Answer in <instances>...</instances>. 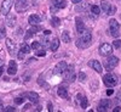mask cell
Listing matches in <instances>:
<instances>
[{"label":"cell","instance_id":"d6986e66","mask_svg":"<svg viewBox=\"0 0 121 112\" xmlns=\"http://www.w3.org/2000/svg\"><path fill=\"white\" fill-rule=\"evenodd\" d=\"M57 94L59 97H63V99H67L68 97V90L65 87H59L58 90H57Z\"/></svg>","mask_w":121,"mask_h":112},{"label":"cell","instance_id":"f546056e","mask_svg":"<svg viewBox=\"0 0 121 112\" xmlns=\"http://www.w3.org/2000/svg\"><path fill=\"white\" fill-rule=\"evenodd\" d=\"M99 105H103V106H105V107L108 108V107L110 106V101H109V100H107V99H103V100H100Z\"/></svg>","mask_w":121,"mask_h":112},{"label":"cell","instance_id":"d6a6232c","mask_svg":"<svg viewBox=\"0 0 121 112\" xmlns=\"http://www.w3.org/2000/svg\"><path fill=\"white\" fill-rule=\"evenodd\" d=\"M115 12H116V7H115V6H110V9L107 11V15H110V16H112V15H114Z\"/></svg>","mask_w":121,"mask_h":112},{"label":"cell","instance_id":"8fae6325","mask_svg":"<svg viewBox=\"0 0 121 112\" xmlns=\"http://www.w3.org/2000/svg\"><path fill=\"white\" fill-rule=\"evenodd\" d=\"M67 80H69L70 83H73L74 80H75V78H76V76L74 74V66H70V67H67Z\"/></svg>","mask_w":121,"mask_h":112},{"label":"cell","instance_id":"ffe728a7","mask_svg":"<svg viewBox=\"0 0 121 112\" xmlns=\"http://www.w3.org/2000/svg\"><path fill=\"white\" fill-rule=\"evenodd\" d=\"M16 16L15 15H10V16H7V18H6V24L9 26V27H13L15 24H16Z\"/></svg>","mask_w":121,"mask_h":112},{"label":"cell","instance_id":"681fc988","mask_svg":"<svg viewBox=\"0 0 121 112\" xmlns=\"http://www.w3.org/2000/svg\"><path fill=\"white\" fill-rule=\"evenodd\" d=\"M1 105H3V100H1V99H0V106H1Z\"/></svg>","mask_w":121,"mask_h":112},{"label":"cell","instance_id":"9c48e42d","mask_svg":"<svg viewBox=\"0 0 121 112\" xmlns=\"http://www.w3.org/2000/svg\"><path fill=\"white\" fill-rule=\"evenodd\" d=\"M88 66H90L91 68H93L96 72H98V73H102V71H103L102 65H100V62H99V61H97V60L90 61V62H88Z\"/></svg>","mask_w":121,"mask_h":112},{"label":"cell","instance_id":"c3c4849f","mask_svg":"<svg viewBox=\"0 0 121 112\" xmlns=\"http://www.w3.org/2000/svg\"><path fill=\"white\" fill-rule=\"evenodd\" d=\"M3 63H4V60H1V58H0V66H1Z\"/></svg>","mask_w":121,"mask_h":112},{"label":"cell","instance_id":"5bb4252c","mask_svg":"<svg viewBox=\"0 0 121 112\" xmlns=\"http://www.w3.org/2000/svg\"><path fill=\"white\" fill-rule=\"evenodd\" d=\"M76 100H78V102L80 104V106H81L82 108H86L87 105H88V101H87V97L82 94H78L76 95Z\"/></svg>","mask_w":121,"mask_h":112},{"label":"cell","instance_id":"ab89813d","mask_svg":"<svg viewBox=\"0 0 121 112\" xmlns=\"http://www.w3.org/2000/svg\"><path fill=\"white\" fill-rule=\"evenodd\" d=\"M43 45H44V46H50V45H51V42H50L48 39H44V42H43Z\"/></svg>","mask_w":121,"mask_h":112},{"label":"cell","instance_id":"ee69618b","mask_svg":"<svg viewBox=\"0 0 121 112\" xmlns=\"http://www.w3.org/2000/svg\"><path fill=\"white\" fill-rule=\"evenodd\" d=\"M120 111H121V107H120V106H117V107H115V108H114V111H113V112H120Z\"/></svg>","mask_w":121,"mask_h":112},{"label":"cell","instance_id":"30bf717a","mask_svg":"<svg viewBox=\"0 0 121 112\" xmlns=\"http://www.w3.org/2000/svg\"><path fill=\"white\" fill-rule=\"evenodd\" d=\"M6 48H7V51H9V54L11 55V56H13L15 54H16V45H15V43L12 42V39H6Z\"/></svg>","mask_w":121,"mask_h":112},{"label":"cell","instance_id":"52a82bcc","mask_svg":"<svg viewBox=\"0 0 121 112\" xmlns=\"http://www.w3.org/2000/svg\"><path fill=\"white\" fill-rule=\"evenodd\" d=\"M27 5H28V0H17L15 4V9L17 12H23L26 11Z\"/></svg>","mask_w":121,"mask_h":112},{"label":"cell","instance_id":"7bdbcfd3","mask_svg":"<svg viewBox=\"0 0 121 112\" xmlns=\"http://www.w3.org/2000/svg\"><path fill=\"white\" fill-rule=\"evenodd\" d=\"M113 93H114V90H113V89H108V90H107V95H108V96L113 95Z\"/></svg>","mask_w":121,"mask_h":112},{"label":"cell","instance_id":"d590c367","mask_svg":"<svg viewBox=\"0 0 121 112\" xmlns=\"http://www.w3.org/2000/svg\"><path fill=\"white\" fill-rule=\"evenodd\" d=\"M4 112H16V108L12 107V106H7L4 108Z\"/></svg>","mask_w":121,"mask_h":112},{"label":"cell","instance_id":"9a60e30c","mask_svg":"<svg viewBox=\"0 0 121 112\" xmlns=\"http://www.w3.org/2000/svg\"><path fill=\"white\" fill-rule=\"evenodd\" d=\"M7 72H9V74H11V76H15V74L17 73V63H16V61L11 60V61L9 62Z\"/></svg>","mask_w":121,"mask_h":112},{"label":"cell","instance_id":"d4e9b609","mask_svg":"<svg viewBox=\"0 0 121 112\" xmlns=\"http://www.w3.org/2000/svg\"><path fill=\"white\" fill-rule=\"evenodd\" d=\"M90 10H91V12L95 14V15H99L100 14V7L98 5H92Z\"/></svg>","mask_w":121,"mask_h":112},{"label":"cell","instance_id":"60d3db41","mask_svg":"<svg viewBox=\"0 0 121 112\" xmlns=\"http://www.w3.org/2000/svg\"><path fill=\"white\" fill-rule=\"evenodd\" d=\"M47 107H48V112H53V106H52L51 102H48V104H47Z\"/></svg>","mask_w":121,"mask_h":112},{"label":"cell","instance_id":"83f0119b","mask_svg":"<svg viewBox=\"0 0 121 112\" xmlns=\"http://www.w3.org/2000/svg\"><path fill=\"white\" fill-rule=\"evenodd\" d=\"M38 84H39V85H43V87H45V89H48V84L45 82V80H44L41 77H39V78H38Z\"/></svg>","mask_w":121,"mask_h":112},{"label":"cell","instance_id":"f6af8a7d","mask_svg":"<svg viewBox=\"0 0 121 112\" xmlns=\"http://www.w3.org/2000/svg\"><path fill=\"white\" fill-rule=\"evenodd\" d=\"M82 0H72V3H74V4H79V3H81Z\"/></svg>","mask_w":121,"mask_h":112},{"label":"cell","instance_id":"ba28073f","mask_svg":"<svg viewBox=\"0 0 121 112\" xmlns=\"http://www.w3.org/2000/svg\"><path fill=\"white\" fill-rule=\"evenodd\" d=\"M117 63H119V57H116V56H110L109 58H108V61H107V69L108 71H110V69H113L114 67H116L117 66Z\"/></svg>","mask_w":121,"mask_h":112},{"label":"cell","instance_id":"4fadbf2b","mask_svg":"<svg viewBox=\"0 0 121 112\" xmlns=\"http://www.w3.org/2000/svg\"><path fill=\"white\" fill-rule=\"evenodd\" d=\"M23 96H28L29 101L32 104H38L39 102V95L35 93V91H29V93H26Z\"/></svg>","mask_w":121,"mask_h":112},{"label":"cell","instance_id":"6da1fadb","mask_svg":"<svg viewBox=\"0 0 121 112\" xmlns=\"http://www.w3.org/2000/svg\"><path fill=\"white\" fill-rule=\"evenodd\" d=\"M91 44H92V34H91L90 30L85 29L82 33H80V37H79V39L76 40L75 45H76L79 49H86V48H88Z\"/></svg>","mask_w":121,"mask_h":112},{"label":"cell","instance_id":"8d00e7d4","mask_svg":"<svg viewBox=\"0 0 121 112\" xmlns=\"http://www.w3.org/2000/svg\"><path fill=\"white\" fill-rule=\"evenodd\" d=\"M35 55L36 56H45L46 55V51H45V50H36Z\"/></svg>","mask_w":121,"mask_h":112},{"label":"cell","instance_id":"e0dca14e","mask_svg":"<svg viewBox=\"0 0 121 112\" xmlns=\"http://www.w3.org/2000/svg\"><path fill=\"white\" fill-rule=\"evenodd\" d=\"M40 17L38 16V15H30L29 16V18H28V22H29V24L30 26H35V24H39L40 23Z\"/></svg>","mask_w":121,"mask_h":112},{"label":"cell","instance_id":"f35d334b","mask_svg":"<svg viewBox=\"0 0 121 112\" xmlns=\"http://www.w3.org/2000/svg\"><path fill=\"white\" fill-rule=\"evenodd\" d=\"M24 55H26V54H24L23 51H19V53L17 54V57H18L19 60H21V61H22V60H24Z\"/></svg>","mask_w":121,"mask_h":112},{"label":"cell","instance_id":"7dc6e473","mask_svg":"<svg viewBox=\"0 0 121 112\" xmlns=\"http://www.w3.org/2000/svg\"><path fill=\"white\" fill-rule=\"evenodd\" d=\"M44 33H45V34H46V35H48V34H50V33H51V30H45V32H44Z\"/></svg>","mask_w":121,"mask_h":112},{"label":"cell","instance_id":"8992f818","mask_svg":"<svg viewBox=\"0 0 121 112\" xmlns=\"http://www.w3.org/2000/svg\"><path fill=\"white\" fill-rule=\"evenodd\" d=\"M67 67H68V65H67L65 61H60V62H58V63L56 65L53 72H55V74H62V73L65 72Z\"/></svg>","mask_w":121,"mask_h":112},{"label":"cell","instance_id":"2e32d148","mask_svg":"<svg viewBox=\"0 0 121 112\" xmlns=\"http://www.w3.org/2000/svg\"><path fill=\"white\" fill-rule=\"evenodd\" d=\"M52 6H55L56 9H64L67 6V1L65 0H52Z\"/></svg>","mask_w":121,"mask_h":112},{"label":"cell","instance_id":"bcb514c9","mask_svg":"<svg viewBox=\"0 0 121 112\" xmlns=\"http://www.w3.org/2000/svg\"><path fill=\"white\" fill-rule=\"evenodd\" d=\"M3 71H4V67L0 66V77H1V74H3Z\"/></svg>","mask_w":121,"mask_h":112},{"label":"cell","instance_id":"7c38bea8","mask_svg":"<svg viewBox=\"0 0 121 112\" xmlns=\"http://www.w3.org/2000/svg\"><path fill=\"white\" fill-rule=\"evenodd\" d=\"M75 24H76V30H78L79 34L82 33L84 30L86 29L85 23H84V21H82V18H80V17H76V18H75Z\"/></svg>","mask_w":121,"mask_h":112},{"label":"cell","instance_id":"7402d4cb","mask_svg":"<svg viewBox=\"0 0 121 112\" xmlns=\"http://www.w3.org/2000/svg\"><path fill=\"white\" fill-rule=\"evenodd\" d=\"M110 6H112V5H110L107 0H102V1H100V10H104L105 12L110 9Z\"/></svg>","mask_w":121,"mask_h":112},{"label":"cell","instance_id":"4dcf8cb0","mask_svg":"<svg viewBox=\"0 0 121 112\" xmlns=\"http://www.w3.org/2000/svg\"><path fill=\"white\" fill-rule=\"evenodd\" d=\"M6 37V29H5V27H0V39H3V38H5Z\"/></svg>","mask_w":121,"mask_h":112},{"label":"cell","instance_id":"603a6c76","mask_svg":"<svg viewBox=\"0 0 121 112\" xmlns=\"http://www.w3.org/2000/svg\"><path fill=\"white\" fill-rule=\"evenodd\" d=\"M40 30H41V28H40L38 24H35V26H30V28L28 29V32L32 33V34H35V33L40 32Z\"/></svg>","mask_w":121,"mask_h":112},{"label":"cell","instance_id":"ac0fdd59","mask_svg":"<svg viewBox=\"0 0 121 112\" xmlns=\"http://www.w3.org/2000/svg\"><path fill=\"white\" fill-rule=\"evenodd\" d=\"M91 9V5H90V3H86V1H84V0H82V1L81 3H80V5L79 6H76V11H86V10H90Z\"/></svg>","mask_w":121,"mask_h":112},{"label":"cell","instance_id":"484cf974","mask_svg":"<svg viewBox=\"0 0 121 112\" xmlns=\"http://www.w3.org/2000/svg\"><path fill=\"white\" fill-rule=\"evenodd\" d=\"M62 40L64 43H69L70 42V37H69V33L67 32V30H64V32L62 33Z\"/></svg>","mask_w":121,"mask_h":112},{"label":"cell","instance_id":"3957f363","mask_svg":"<svg viewBox=\"0 0 121 112\" xmlns=\"http://www.w3.org/2000/svg\"><path fill=\"white\" fill-rule=\"evenodd\" d=\"M103 82H104V84H105L107 87L113 88V87H115V85L117 84V79L115 78V76L108 73V74H105V76L103 77Z\"/></svg>","mask_w":121,"mask_h":112},{"label":"cell","instance_id":"f907efd6","mask_svg":"<svg viewBox=\"0 0 121 112\" xmlns=\"http://www.w3.org/2000/svg\"><path fill=\"white\" fill-rule=\"evenodd\" d=\"M120 18H121V14H120Z\"/></svg>","mask_w":121,"mask_h":112},{"label":"cell","instance_id":"5b68a950","mask_svg":"<svg viewBox=\"0 0 121 112\" xmlns=\"http://www.w3.org/2000/svg\"><path fill=\"white\" fill-rule=\"evenodd\" d=\"M12 4H13V0H3V4H1V15L6 16L9 15L10 10L12 7Z\"/></svg>","mask_w":121,"mask_h":112},{"label":"cell","instance_id":"7a4b0ae2","mask_svg":"<svg viewBox=\"0 0 121 112\" xmlns=\"http://www.w3.org/2000/svg\"><path fill=\"white\" fill-rule=\"evenodd\" d=\"M119 29H120V24L116 19H110L109 22V32L114 38L119 37Z\"/></svg>","mask_w":121,"mask_h":112},{"label":"cell","instance_id":"277c9868","mask_svg":"<svg viewBox=\"0 0 121 112\" xmlns=\"http://www.w3.org/2000/svg\"><path fill=\"white\" fill-rule=\"evenodd\" d=\"M99 55L100 56H109V55H112V53H113V48H112V45L110 44H108V43H104V44H102L99 46Z\"/></svg>","mask_w":121,"mask_h":112},{"label":"cell","instance_id":"44dd1931","mask_svg":"<svg viewBox=\"0 0 121 112\" xmlns=\"http://www.w3.org/2000/svg\"><path fill=\"white\" fill-rule=\"evenodd\" d=\"M50 48H51L52 51H56V50L59 48V39H58V38L52 39V42H51V45H50Z\"/></svg>","mask_w":121,"mask_h":112},{"label":"cell","instance_id":"e575fe53","mask_svg":"<svg viewBox=\"0 0 121 112\" xmlns=\"http://www.w3.org/2000/svg\"><path fill=\"white\" fill-rule=\"evenodd\" d=\"M97 111H98V112H107V111H108V108H107L105 106H103V105H98Z\"/></svg>","mask_w":121,"mask_h":112},{"label":"cell","instance_id":"b9f144b4","mask_svg":"<svg viewBox=\"0 0 121 112\" xmlns=\"http://www.w3.org/2000/svg\"><path fill=\"white\" fill-rule=\"evenodd\" d=\"M41 110H43V107H41V106H36V107L33 110V112H41Z\"/></svg>","mask_w":121,"mask_h":112},{"label":"cell","instance_id":"cb8c5ba5","mask_svg":"<svg viewBox=\"0 0 121 112\" xmlns=\"http://www.w3.org/2000/svg\"><path fill=\"white\" fill-rule=\"evenodd\" d=\"M30 50H32V48H30L28 44H26V43L21 44V51H23L24 54H29Z\"/></svg>","mask_w":121,"mask_h":112},{"label":"cell","instance_id":"4316f807","mask_svg":"<svg viewBox=\"0 0 121 112\" xmlns=\"http://www.w3.org/2000/svg\"><path fill=\"white\" fill-rule=\"evenodd\" d=\"M51 24H52L53 27H58V26L60 24V19H59L58 17H52V18H51Z\"/></svg>","mask_w":121,"mask_h":112},{"label":"cell","instance_id":"f1b7e54d","mask_svg":"<svg viewBox=\"0 0 121 112\" xmlns=\"http://www.w3.org/2000/svg\"><path fill=\"white\" fill-rule=\"evenodd\" d=\"M23 101H24V96L22 95V96H18V97H16V99H15V104L21 105V104H23Z\"/></svg>","mask_w":121,"mask_h":112},{"label":"cell","instance_id":"74e56055","mask_svg":"<svg viewBox=\"0 0 121 112\" xmlns=\"http://www.w3.org/2000/svg\"><path fill=\"white\" fill-rule=\"evenodd\" d=\"M30 48H32V49H39L40 48V43H38V42H34V43H32V46H30Z\"/></svg>","mask_w":121,"mask_h":112},{"label":"cell","instance_id":"1f68e13d","mask_svg":"<svg viewBox=\"0 0 121 112\" xmlns=\"http://www.w3.org/2000/svg\"><path fill=\"white\" fill-rule=\"evenodd\" d=\"M113 45H114V48L120 49V48H121V39H115L114 43H113Z\"/></svg>","mask_w":121,"mask_h":112},{"label":"cell","instance_id":"836d02e7","mask_svg":"<svg viewBox=\"0 0 121 112\" xmlns=\"http://www.w3.org/2000/svg\"><path fill=\"white\" fill-rule=\"evenodd\" d=\"M78 77H79V80H80V82H85V80H86V74H85L84 72H80Z\"/></svg>","mask_w":121,"mask_h":112}]
</instances>
